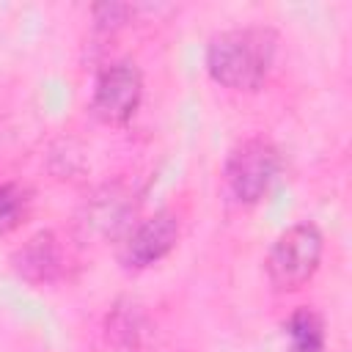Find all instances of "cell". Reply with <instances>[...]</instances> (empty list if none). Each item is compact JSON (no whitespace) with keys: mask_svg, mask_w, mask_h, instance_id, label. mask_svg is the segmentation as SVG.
Wrapping results in <instances>:
<instances>
[{"mask_svg":"<svg viewBox=\"0 0 352 352\" xmlns=\"http://www.w3.org/2000/svg\"><path fill=\"white\" fill-rule=\"evenodd\" d=\"M278 33L264 25H245L214 33L206 47L209 77L231 91H258L275 63Z\"/></svg>","mask_w":352,"mask_h":352,"instance_id":"cell-1","label":"cell"},{"mask_svg":"<svg viewBox=\"0 0 352 352\" xmlns=\"http://www.w3.org/2000/svg\"><path fill=\"white\" fill-rule=\"evenodd\" d=\"M322 231L314 223H297L286 228L267 256V278L278 292H294L305 286L322 261Z\"/></svg>","mask_w":352,"mask_h":352,"instance_id":"cell-2","label":"cell"},{"mask_svg":"<svg viewBox=\"0 0 352 352\" xmlns=\"http://www.w3.org/2000/svg\"><path fill=\"white\" fill-rule=\"evenodd\" d=\"M283 168L280 151L264 138H248L236 143L226 157V184L239 204L261 201L275 184Z\"/></svg>","mask_w":352,"mask_h":352,"instance_id":"cell-3","label":"cell"},{"mask_svg":"<svg viewBox=\"0 0 352 352\" xmlns=\"http://www.w3.org/2000/svg\"><path fill=\"white\" fill-rule=\"evenodd\" d=\"M143 99V74L135 60L121 58L107 63L94 82L91 110L104 124H126Z\"/></svg>","mask_w":352,"mask_h":352,"instance_id":"cell-4","label":"cell"},{"mask_svg":"<svg viewBox=\"0 0 352 352\" xmlns=\"http://www.w3.org/2000/svg\"><path fill=\"white\" fill-rule=\"evenodd\" d=\"M179 239V223L170 212H157L146 217L124 242V261L126 267L143 270L157 264L162 256L170 253V248Z\"/></svg>","mask_w":352,"mask_h":352,"instance_id":"cell-5","label":"cell"},{"mask_svg":"<svg viewBox=\"0 0 352 352\" xmlns=\"http://www.w3.org/2000/svg\"><path fill=\"white\" fill-rule=\"evenodd\" d=\"M14 267H16L19 275H25L33 283H44V280L58 278V272H60V250H58L55 236L50 231H41L33 239H28L16 250Z\"/></svg>","mask_w":352,"mask_h":352,"instance_id":"cell-6","label":"cell"},{"mask_svg":"<svg viewBox=\"0 0 352 352\" xmlns=\"http://www.w3.org/2000/svg\"><path fill=\"white\" fill-rule=\"evenodd\" d=\"M283 333L289 352H324V322L314 308H297L286 316Z\"/></svg>","mask_w":352,"mask_h":352,"instance_id":"cell-7","label":"cell"},{"mask_svg":"<svg viewBox=\"0 0 352 352\" xmlns=\"http://www.w3.org/2000/svg\"><path fill=\"white\" fill-rule=\"evenodd\" d=\"M28 209H30L28 190L14 182H3L0 184V234H11L14 228H19V223L28 217Z\"/></svg>","mask_w":352,"mask_h":352,"instance_id":"cell-8","label":"cell"}]
</instances>
